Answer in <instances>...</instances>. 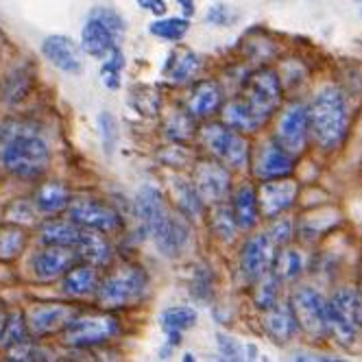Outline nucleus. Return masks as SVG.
I'll return each mask as SVG.
<instances>
[{
  "label": "nucleus",
  "mask_w": 362,
  "mask_h": 362,
  "mask_svg": "<svg viewBox=\"0 0 362 362\" xmlns=\"http://www.w3.org/2000/svg\"><path fill=\"white\" fill-rule=\"evenodd\" d=\"M50 162V148L40 129L29 122L0 127V164L20 179L40 177Z\"/></svg>",
  "instance_id": "nucleus-1"
},
{
  "label": "nucleus",
  "mask_w": 362,
  "mask_h": 362,
  "mask_svg": "<svg viewBox=\"0 0 362 362\" xmlns=\"http://www.w3.org/2000/svg\"><path fill=\"white\" fill-rule=\"evenodd\" d=\"M349 132V107L341 88L323 86L310 103V138L321 151L343 146Z\"/></svg>",
  "instance_id": "nucleus-2"
},
{
  "label": "nucleus",
  "mask_w": 362,
  "mask_h": 362,
  "mask_svg": "<svg viewBox=\"0 0 362 362\" xmlns=\"http://www.w3.org/2000/svg\"><path fill=\"white\" fill-rule=\"evenodd\" d=\"M201 138L214 160L223 162L229 170H245L251 164L249 142L238 129L225 122H212L201 129Z\"/></svg>",
  "instance_id": "nucleus-3"
},
{
  "label": "nucleus",
  "mask_w": 362,
  "mask_h": 362,
  "mask_svg": "<svg viewBox=\"0 0 362 362\" xmlns=\"http://www.w3.org/2000/svg\"><path fill=\"white\" fill-rule=\"evenodd\" d=\"M281 96H284V86L279 74L271 68H260L245 81L240 98L245 100L249 112L262 124H267L271 116L279 110Z\"/></svg>",
  "instance_id": "nucleus-4"
},
{
  "label": "nucleus",
  "mask_w": 362,
  "mask_h": 362,
  "mask_svg": "<svg viewBox=\"0 0 362 362\" xmlns=\"http://www.w3.org/2000/svg\"><path fill=\"white\" fill-rule=\"evenodd\" d=\"M148 291V277L140 267H124L112 273L105 281L98 284V301L103 308H124L136 305Z\"/></svg>",
  "instance_id": "nucleus-5"
},
{
  "label": "nucleus",
  "mask_w": 362,
  "mask_h": 362,
  "mask_svg": "<svg viewBox=\"0 0 362 362\" xmlns=\"http://www.w3.org/2000/svg\"><path fill=\"white\" fill-rule=\"evenodd\" d=\"M362 303L356 288H341L327 299V323L329 334L345 347H351L360 334Z\"/></svg>",
  "instance_id": "nucleus-6"
},
{
  "label": "nucleus",
  "mask_w": 362,
  "mask_h": 362,
  "mask_svg": "<svg viewBox=\"0 0 362 362\" xmlns=\"http://www.w3.org/2000/svg\"><path fill=\"white\" fill-rule=\"evenodd\" d=\"M291 308L295 313V319L299 323V332L315 341H323L329 334L327 323V299L317 288H297L291 297Z\"/></svg>",
  "instance_id": "nucleus-7"
},
{
  "label": "nucleus",
  "mask_w": 362,
  "mask_h": 362,
  "mask_svg": "<svg viewBox=\"0 0 362 362\" xmlns=\"http://www.w3.org/2000/svg\"><path fill=\"white\" fill-rule=\"evenodd\" d=\"M120 325L114 317L105 315H92L83 319H70L68 325L64 327V343L76 349L86 347H96L112 341L118 336Z\"/></svg>",
  "instance_id": "nucleus-8"
},
{
  "label": "nucleus",
  "mask_w": 362,
  "mask_h": 362,
  "mask_svg": "<svg viewBox=\"0 0 362 362\" xmlns=\"http://www.w3.org/2000/svg\"><path fill=\"white\" fill-rule=\"evenodd\" d=\"M273 140L281 144L288 153H293L295 158L299 153H303L310 140V107L305 103L295 100L284 107L275 124Z\"/></svg>",
  "instance_id": "nucleus-9"
},
{
  "label": "nucleus",
  "mask_w": 362,
  "mask_h": 362,
  "mask_svg": "<svg viewBox=\"0 0 362 362\" xmlns=\"http://www.w3.org/2000/svg\"><path fill=\"white\" fill-rule=\"evenodd\" d=\"M257 192V208H260V216L264 218H279L286 210H291L297 194L299 186L297 181L291 177H279V179H267L260 184Z\"/></svg>",
  "instance_id": "nucleus-10"
},
{
  "label": "nucleus",
  "mask_w": 362,
  "mask_h": 362,
  "mask_svg": "<svg viewBox=\"0 0 362 362\" xmlns=\"http://www.w3.org/2000/svg\"><path fill=\"white\" fill-rule=\"evenodd\" d=\"M194 188L203 203H225L231 194V173L218 160H203L194 168Z\"/></svg>",
  "instance_id": "nucleus-11"
},
{
  "label": "nucleus",
  "mask_w": 362,
  "mask_h": 362,
  "mask_svg": "<svg viewBox=\"0 0 362 362\" xmlns=\"http://www.w3.org/2000/svg\"><path fill=\"white\" fill-rule=\"evenodd\" d=\"M68 216L76 225L86 229H96L103 234H112L120 229V216L116 210H112L107 203L96 199H74L68 205Z\"/></svg>",
  "instance_id": "nucleus-12"
},
{
  "label": "nucleus",
  "mask_w": 362,
  "mask_h": 362,
  "mask_svg": "<svg viewBox=\"0 0 362 362\" xmlns=\"http://www.w3.org/2000/svg\"><path fill=\"white\" fill-rule=\"evenodd\" d=\"M295 155L288 153L281 144H277L275 140L262 142L257 146L255 155L251 158V168L253 175L257 179H279V177H291V173L295 170Z\"/></svg>",
  "instance_id": "nucleus-13"
},
{
  "label": "nucleus",
  "mask_w": 362,
  "mask_h": 362,
  "mask_svg": "<svg viewBox=\"0 0 362 362\" xmlns=\"http://www.w3.org/2000/svg\"><path fill=\"white\" fill-rule=\"evenodd\" d=\"M277 251L279 247L271 240L269 234L251 236L240 251V271L249 281H255L257 277L267 275L273 269Z\"/></svg>",
  "instance_id": "nucleus-14"
},
{
  "label": "nucleus",
  "mask_w": 362,
  "mask_h": 362,
  "mask_svg": "<svg viewBox=\"0 0 362 362\" xmlns=\"http://www.w3.org/2000/svg\"><path fill=\"white\" fill-rule=\"evenodd\" d=\"M148 236L164 257H177L190 243V227L184 218L170 214L168 210L160 223L148 231Z\"/></svg>",
  "instance_id": "nucleus-15"
},
{
  "label": "nucleus",
  "mask_w": 362,
  "mask_h": 362,
  "mask_svg": "<svg viewBox=\"0 0 362 362\" xmlns=\"http://www.w3.org/2000/svg\"><path fill=\"white\" fill-rule=\"evenodd\" d=\"M79 260L81 255L74 247H46L33 255V275L40 281H53L64 277Z\"/></svg>",
  "instance_id": "nucleus-16"
},
{
  "label": "nucleus",
  "mask_w": 362,
  "mask_h": 362,
  "mask_svg": "<svg viewBox=\"0 0 362 362\" xmlns=\"http://www.w3.org/2000/svg\"><path fill=\"white\" fill-rule=\"evenodd\" d=\"M42 55L48 59V64H53L66 74H79L83 68L79 48L66 35H48L42 42Z\"/></svg>",
  "instance_id": "nucleus-17"
},
{
  "label": "nucleus",
  "mask_w": 362,
  "mask_h": 362,
  "mask_svg": "<svg viewBox=\"0 0 362 362\" xmlns=\"http://www.w3.org/2000/svg\"><path fill=\"white\" fill-rule=\"evenodd\" d=\"M223 100H225V94L218 81H212V79L199 81L192 88V94L188 98V114L197 120H208L221 112Z\"/></svg>",
  "instance_id": "nucleus-18"
},
{
  "label": "nucleus",
  "mask_w": 362,
  "mask_h": 362,
  "mask_svg": "<svg viewBox=\"0 0 362 362\" xmlns=\"http://www.w3.org/2000/svg\"><path fill=\"white\" fill-rule=\"evenodd\" d=\"M118 42H120V37L112 29H107L100 20L88 16V22L81 31V46L90 57L105 59L118 46Z\"/></svg>",
  "instance_id": "nucleus-19"
},
{
  "label": "nucleus",
  "mask_w": 362,
  "mask_h": 362,
  "mask_svg": "<svg viewBox=\"0 0 362 362\" xmlns=\"http://www.w3.org/2000/svg\"><path fill=\"white\" fill-rule=\"evenodd\" d=\"M264 329L269 334V339L275 341L277 345L288 343L291 339L299 334V323L295 319V313L291 303H275L271 310H267L264 317Z\"/></svg>",
  "instance_id": "nucleus-20"
},
{
  "label": "nucleus",
  "mask_w": 362,
  "mask_h": 362,
  "mask_svg": "<svg viewBox=\"0 0 362 362\" xmlns=\"http://www.w3.org/2000/svg\"><path fill=\"white\" fill-rule=\"evenodd\" d=\"M72 310L68 305H35L29 313V329L35 336H46L57 329H64L72 319Z\"/></svg>",
  "instance_id": "nucleus-21"
},
{
  "label": "nucleus",
  "mask_w": 362,
  "mask_h": 362,
  "mask_svg": "<svg viewBox=\"0 0 362 362\" xmlns=\"http://www.w3.org/2000/svg\"><path fill=\"white\" fill-rule=\"evenodd\" d=\"M83 234V227L76 225L74 221H59V218H48L40 227V238L46 247H74L79 245Z\"/></svg>",
  "instance_id": "nucleus-22"
},
{
  "label": "nucleus",
  "mask_w": 362,
  "mask_h": 362,
  "mask_svg": "<svg viewBox=\"0 0 362 362\" xmlns=\"http://www.w3.org/2000/svg\"><path fill=\"white\" fill-rule=\"evenodd\" d=\"M62 291L68 297L81 299L98 291V275L94 264H74L62 281Z\"/></svg>",
  "instance_id": "nucleus-23"
},
{
  "label": "nucleus",
  "mask_w": 362,
  "mask_h": 362,
  "mask_svg": "<svg viewBox=\"0 0 362 362\" xmlns=\"http://www.w3.org/2000/svg\"><path fill=\"white\" fill-rule=\"evenodd\" d=\"M136 205H138L140 223H142V227H144L146 234H148V231L160 223V218L168 212L162 192H160L158 188H155V186H142L140 192H138Z\"/></svg>",
  "instance_id": "nucleus-24"
},
{
  "label": "nucleus",
  "mask_w": 362,
  "mask_h": 362,
  "mask_svg": "<svg viewBox=\"0 0 362 362\" xmlns=\"http://www.w3.org/2000/svg\"><path fill=\"white\" fill-rule=\"evenodd\" d=\"M231 212L238 223V229H253L260 218V208H257V192L253 186H240L234 197H231Z\"/></svg>",
  "instance_id": "nucleus-25"
},
{
  "label": "nucleus",
  "mask_w": 362,
  "mask_h": 362,
  "mask_svg": "<svg viewBox=\"0 0 362 362\" xmlns=\"http://www.w3.org/2000/svg\"><path fill=\"white\" fill-rule=\"evenodd\" d=\"M76 251H79L81 260H86L88 264L94 267H105L112 260V247L105 240V234L96 229H86L83 227V234L81 240L76 245Z\"/></svg>",
  "instance_id": "nucleus-26"
},
{
  "label": "nucleus",
  "mask_w": 362,
  "mask_h": 362,
  "mask_svg": "<svg viewBox=\"0 0 362 362\" xmlns=\"http://www.w3.org/2000/svg\"><path fill=\"white\" fill-rule=\"evenodd\" d=\"M197 323V310L190 305H173L166 308L162 317H160V325L168 336L170 345H179L181 343V334L186 329H190Z\"/></svg>",
  "instance_id": "nucleus-27"
},
{
  "label": "nucleus",
  "mask_w": 362,
  "mask_h": 362,
  "mask_svg": "<svg viewBox=\"0 0 362 362\" xmlns=\"http://www.w3.org/2000/svg\"><path fill=\"white\" fill-rule=\"evenodd\" d=\"M221 114H223V122L238 129L240 134H253V132H260V129L264 127L249 112V107L245 105V100L240 96L225 103V105L221 107Z\"/></svg>",
  "instance_id": "nucleus-28"
},
{
  "label": "nucleus",
  "mask_w": 362,
  "mask_h": 362,
  "mask_svg": "<svg viewBox=\"0 0 362 362\" xmlns=\"http://www.w3.org/2000/svg\"><path fill=\"white\" fill-rule=\"evenodd\" d=\"M199 68H201L199 55L186 48V50H175V53L166 62L164 72H166V76H168L170 81H175V83H186V81H190L192 76L199 72Z\"/></svg>",
  "instance_id": "nucleus-29"
},
{
  "label": "nucleus",
  "mask_w": 362,
  "mask_h": 362,
  "mask_svg": "<svg viewBox=\"0 0 362 362\" xmlns=\"http://www.w3.org/2000/svg\"><path fill=\"white\" fill-rule=\"evenodd\" d=\"M70 201H72V197H70L68 188L64 184H59V181H48V184L40 186V190L35 192V205L44 214H57V212L66 210Z\"/></svg>",
  "instance_id": "nucleus-30"
},
{
  "label": "nucleus",
  "mask_w": 362,
  "mask_h": 362,
  "mask_svg": "<svg viewBox=\"0 0 362 362\" xmlns=\"http://www.w3.org/2000/svg\"><path fill=\"white\" fill-rule=\"evenodd\" d=\"M173 190H175V199H177L181 214L188 216V218H199L201 212H203V199H201V194L194 188L192 181L177 179Z\"/></svg>",
  "instance_id": "nucleus-31"
},
{
  "label": "nucleus",
  "mask_w": 362,
  "mask_h": 362,
  "mask_svg": "<svg viewBox=\"0 0 362 362\" xmlns=\"http://www.w3.org/2000/svg\"><path fill=\"white\" fill-rule=\"evenodd\" d=\"M253 284H255V288H253V303L267 313V310H271L279 301L281 281H279V277L273 271H269L267 275L257 277Z\"/></svg>",
  "instance_id": "nucleus-32"
},
{
  "label": "nucleus",
  "mask_w": 362,
  "mask_h": 362,
  "mask_svg": "<svg viewBox=\"0 0 362 362\" xmlns=\"http://www.w3.org/2000/svg\"><path fill=\"white\" fill-rule=\"evenodd\" d=\"M281 284H288L295 281L301 273H303V260H301V253L295 249H281L275 255V262L271 269Z\"/></svg>",
  "instance_id": "nucleus-33"
},
{
  "label": "nucleus",
  "mask_w": 362,
  "mask_h": 362,
  "mask_svg": "<svg viewBox=\"0 0 362 362\" xmlns=\"http://www.w3.org/2000/svg\"><path fill=\"white\" fill-rule=\"evenodd\" d=\"M27 247V234L18 225L0 227V260H16V257Z\"/></svg>",
  "instance_id": "nucleus-34"
},
{
  "label": "nucleus",
  "mask_w": 362,
  "mask_h": 362,
  "mask_svg": "<svg viewBox=\"0 0 362 362\" xmlns=\"http://www.w3.org/2000/svg\"><path fill=\"white\" fill-rule=\"evenodd\" d=\"M188 29H190V22L186 16L184 18H164L162 16L151 24L148 33L160 40H166V42H181L186 37Z\"/></svg>",
  "instance_id": "nucleus-35"
},
{
  "label": "nucleus",
  "mask_w": 362,
  "mask_h": 362,
  "mask_svg": "<svg viewBox=\"0 0 362 362\" xmlns=\"http://www.w3.org/2000/svg\"><path fill=\"white\" fill-rule=\"evenodd\" d=\"M29 332H31L29 329V323L24 321V317L20 313L9 315V323L5 327V334H3V341H0V345H3L7 351L18 349L22 345H27V343H31Z\"/></svg>",
  "instance_id": "nucleus-36"
},
{
  "label": "nucleus",
  "mask_w": 362,
  "mask_h": 362,
  "mask_svg": "<svg viewBox=\"0 0 362 362\" xmlns=\"http://www.w3.org/2000/svg\"><path fill=\"white\" fill-rule=\"evenodd\" d=\"M212 231L221 238V240H234L236 231H238V223L234 218V212L231 208L223 203H216L214 205V212H212Z\"/></svg>",
  "instance_id": "nucleus-37"
},
{
  "label": "nucleus",
  "mask_w": 362,
  "mask_h": 362,
  "mask_svg": "<svg viewBox=\"0 0 362 362\" xmlns=\"http://www.w3.org/2000/svg\"><path fill=\"white\" fill-rule=\"evenodd\" d=\"M122 70H124V55H122V50L116 46L112 53L105 57L103 68H100V79H103V83H105V88H110V90L120 88Z\"/></svg>",
  "instance_id": "nucleus-38"
},
{
  "label": "nucleus",
  "mask_w": 362,
  "mask_h": 362,
  "mask_svg": "<svg viewBox=\"0 0 362 362\" xmlns=\"http://www.w3.org/2000/svg\"><path fill=\"white\" fill-rule=\"evenodd\" d=\"M29 86H31V74L24 70V68H16L13 72L7 74L5 79V100L7 103H18L27 96L29 92Z\"/></svg>",
  "instance_id": "nucleus-39"
},
{
  "label": "nucleus",
  "mask_w": 362,
  "mask_h": 362,
  "mask_svg": "<svg viewBox=\"0 0 362 362\" xmlns=\"http://www.w3.org/2000/svg\"><path fill=\"white\" fill-rule=\"evenodd\" d=\"M98 129H100V138H103V151H105L107 155H112L116 148V142H118L116 118L110 112H100L98 114Z\"/></svg>",
  "instance_id": "nucleus-40"
},
{
  "label": "nucleus",
  "mask_w": 362,
  "mask_h": 362,
  "mask_svg": "<svg viewBox=\"0 0 362 362\" xmlns=\"http://www.w3.org/2000/svg\"><path fill=\"white\" fill-rule=\"evenodd\" d=\"M192 295L199 299V301H210L212 299V275H210V271L205 269V267H201L197 273H194V277H192Z\"/></svg>",
  "instance_id": "nucleus-41"
},
{
  "label": "nucleus",
  "mask_w": 362,
  "mask_h": 362,
  "mask_svg": "<svg viewBox=\"0 0 362 362\" xmlns=\"http://www.w3.org/2000/svg\"><path fill=\"white\" fill-rule=\"evenodd\" d=\"M90 16L96 18V20H100V22L105 24L107 29H112L118 37L124 35V20L120 18L118 11H114V9H110V7H96V9L90 11Z\"/></svg>",
  "instance_id": "nucleus-42"
},
{
  "label": "nucleus",
  "mask_w": 362,
  "mask_h": 362,
  "mask_svg": "<svg viewBox=\"0 0 362 362\" xmlns=\"http://www.w3.org/2000/svg\"><path fill=\"white\" fill-rule=\"evenodd\" d=\"M192 116L186 112V114H179V116H175L170 122H168V136L173 138V140H186V138H190L192 136Z\"/></svg>",
  "instance_id": "nucleus-43"
},
{
  "label": "nucleus",
  "mask_w": 362,
  "mask_h": 362,
  "mask_svg": "<svg viewBox=\"0 0 362 362\" xmlns=\"http://www.w3.org/2000/svg\"><path fill=\"white\" fill-rule=\"evenodd\" d=\"M216 345H218V351L225 360H243L245 358V351H243V345L231 339L227 334H218L216 336Z\"/></svg>",
  "instance_id": "nucleus-44"
},
{
  "label": "nucleus",
  "mask_w": 362,
  "mask_h": 362,
  "mask_svg": "<svg viewBox=\"0 0 362 362\" xmlns=\"http://www.w3.org/2000/svg\"><path fill=\"white\" fill-rule=\"evenodd\" d=\"M267 234L271 236V240L277 247H284V245H286L293 238V223L291 221H279V218H275L273 227L267 231Z\"/></svg>",
  "instance_id": "nucleus-45"
},
{
  "label": "nucleus",
  "mask_w": 362,
  "mask_h": 362,
  "mask_svg": "<svg viewBox=\"0 0 362 362\" xmlns=\"http://www.w3.org/2000/svg\"><path fill=\"white\" fill-rule=\"evenodd\" d=\"M234 18H236V13L225 5H214L208 11V22L214 24V27H229V24L234 22Z\"/></svg>",
  "instance_id": "nucleus-46"
},
{
  "label": "nucleus",
  "mask_w": 362,
  "mask_h": 362,
  "mask_svg": "<svg viewBox=\"0 0 362 362\" xmlns=\"http://www.w3.org/2000/svg\"><path fill=\"white\" fill-rule=\"evenodd\" d=\"M136 3H138V7H142L144 11L158 16V18L166 16V11H168L166 0H136Z\"/></svg>",
  "instance_id": "nucleus-47"
},
{
  "label": "nucleus",
  "mask_w": 362,
  "mask_h": 362,
  "mask_svg": "<svg viewBox=\"0 0 362 362\" xmlns=\"http://www.w3.org/2000/svg\"><path fill=\"white\" fill-rule=\"evenodd\" d=\"M177 3H179V7H181V11H184V16H186V18L194 16V11H197L194 0H177Z\"/></svg>",
  "instance_id": "nucleus-48"
},
{
  "label": "nucleus",
  "mask_w": 362,
  "mask_h": 362,
  "mask_svg": "<svg viewBox=\"0 0 362 362\" xmlns=\"http://www.w3.org/2000/svg\"><path fill=\"white\" fill-rule=\"evenodd\" d=\"M7 323H9V315H7V310L3 308V303H0V341H3V334H5Z\"/></svg>",
  "instance_id": "nucleus-49"
},
{
  "label": "nucleus",
  "mask_w": 362,
  "mask_h": 362,
  "mask_svg": "<svg viewBox=\"0 0 362 362\" xmlns=\"http://www.w3.org/2000/svg\"><path fill=\"white\" fill-rule=\"evenodd\" d=\"M358 293H360V303H362V286H360V291H358Z\"/></svg>",
  "instance_id": "nucleus-50"
}]
</instances>
